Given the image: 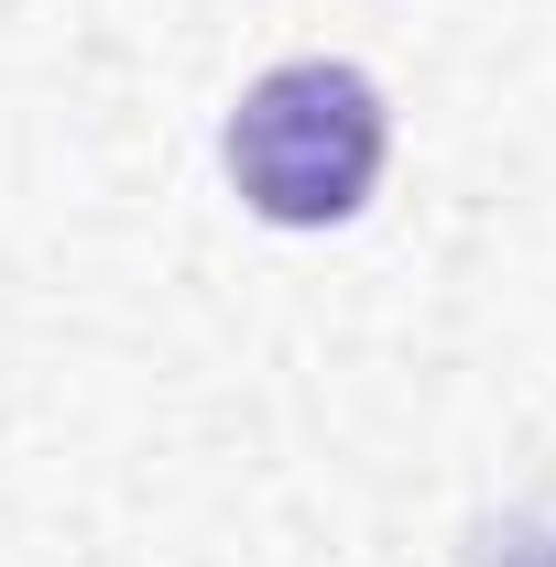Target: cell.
Listing matches in <instances>:
<instances>
[{
    "mask_svg": "<svg viewBox=\"0 0 556 567\" xmlns=\"http://www.w3.org/2000/svg\"><path fill=\"white\" fill-rule=\"evenodd\" d=\"M229 186L240 208L274 218V229H339V218L371 208L382 186V153H393V110L382 87L339 55H295V66H262L229 110Z\"/></svg>",
    "mask_w": 556,
    "mask_h": 567,
    "instance_id": "1",
    "label": "cell"
}]
</instances>
